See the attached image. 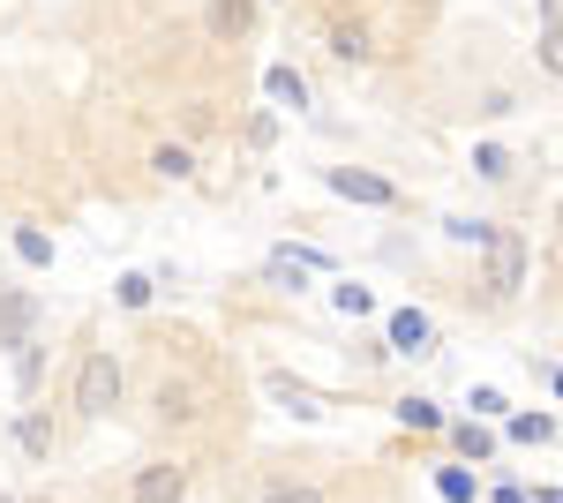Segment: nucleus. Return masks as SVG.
I'll return each mask as SVG.
<instances>
[{
  "instance_id": "nucleus-13",
  "label": "nucleus",
  "mask_w": 563,
  "mask_h": 503,
  "mask_svg": "<svg viewBox=\"0 0 563 503\" xmlns=\"http://www.w3.org/2000/svg\"><path fill=\"white\" fill-rule=\"evenodd\" d=\"M15 255H23V263H38V271H45V263H53V241H45L38 226H23V233H15Z\"/></svg>"
},
{
  "instance_id": "nucleus-12",
  "label": "nucleus",
  "mask_w": 563,
  "mask_h": 503,
  "mask_svg": "<svg viewBox=\"0 0 563 503\" xmlns=\"http://www.w3.org/2000/svg\"><path fill=\"white\" fill-rule=\"evenodd\" d=\"M549 436H556V420H549V414H519V420H511V444H526V451L549 444Z\"/></svg>"
},
{
  "instance_id": "nucleus-18",
  "label": "nucleus",
  "mask_w": 563,
  "mask_h": 503,
  "mask_svg": "<svg viewBox=\"0 0 563 503\" xmlns=\"http://www.w3.org/2000/svg\"><path fill=\"white\" fill-rule=\"evenodd\" d=\"M398 420H406V428H443V414H435L429 398H398Z\"/></svg>"
},
{
  "instance_id": "nucleus-6",
  "label": "nucleus",
  "mask_w": 563,
  "mask_h": 503,
  "mask_svg": "<svg viewBox=\"0 0 563 503\" xmlns=\"http://www.w3.org/2000/svg\"><path fill=\"white\" fill-rule=\"evenodd\" d=\"M331 188H339L346 204H398V188L376 181V173H361V166H331Z\"/></svg>"
},
{
  "instance_id": "nucleus-1",
  "label": "nucleus",
  "mask_w": 563,
  "mask_h": 503,
  "mask_svg": "<svg viewBox=\"0 0 563 503\" xmlns=\"http://www.w3.org/2000/svg\"><path fill=\"white\" fill-rule=\"evenodd\" d=\"M481 249H488V294H519L526 286V241L511 226H488Z\"/></svg>"
},
{
  "instance_id": "nucleus-23",
  "label": "nucleus",
  "mask_w": 563,
  "mask_h": 503,
  "mask_svg": "<svg viewBox=\"0 0 563 503\" xmlns=\"http://www.w3.org/2000/svg\"><path fill=\"white\" fill-rule=\"evenodd\" d=\"M263 503H323V496H316V489H271Z\"/></svg>"
},
{
  "instance_id": "nucleus-7",
  "label": "nucleus",
  "mask_w": 563,
  "mask_h": 503,
  "mask_svg": "<svg viewBox=\"0 0 563 503\" xmlns=\"http://www.w3.org/2000/svg\"><path fill=\"white\" fill-rule=\"evenodd\" d=\"M263 90H271V106H294V113L308 106V84L294 76V68H271V76H263Z\"/></svg>"
},
{
  "instance_id": "nucleus-10",
  "label": "nucleus",
  "mask_w": 563,
  "mask_h": 503,
  "mask_svg": "<svg viewBox=\"0 0 563 503\" xmlns=\"http://www.w3.org/2000/svg\"><path fill=\"white\" fill-rule=\"evenodd\" d=\"M151 173H158V181H188V173H196V158H188L180 143H158V158H151Z\"/></svg>"
},
{
  "instance_id": "nucleus-20",
  "label": "nucleus",
  "mask_w": 563,
  "mask_h": 503,
  "mask_svg": "<svg viewBox=\"0 0 563 503\" xmlns=\"http://www.w3.org/2000/svg\"><path fill=\"white\" fill-rule=\"evenodd\" d=\"M143 300H151V278L129 271V278H121V308H143Z\"/></svg>"
},
{
  "instance_id": "nucleus-11",
  "label": "nucleus",
  "mask_w": 563,
  "mask_h": 503,
  "mask_svg": "<svg viewBox=\"0 0 563 503\" xmlns=\"http://www.w3.org/2000/svg\"><path fill=\"white\" fill-rule=\"evenodd\" d=\"M211 31H218V39L249 31V0H211Z\"/></svg>"
},
{
  "instance_id": "nucleus-21",
  "label": "nucleus",
  "mask_w": 563,
  "mask_h": 503,
  "mask_svg": "<svg viewBox=\"0 0 563 503\" xmlns=\"http://www.w3.org/2000/svg\"><path fill=\"white\" fill-rule=\"evenodd\" d=\"M466 406H474L481 420H496V414H504V391H488V383H481V391H474V398H466Z\"/></svg>"
},
{
  "instance_id": "nucleus-9",
  "label": "nucleus",
  "mask_w": 563,
  "mask_h": 503,
  "mask_svg": "<svg viewBox=\"0 0 563 503\" xmlns=\"http://www.w3.org/2000/svg\"><path fill=\"white\" fill-rule=\"evenodd\" d=\"M271 398H278V406H294L301 420H316V414H323V406H316V391H301L294 376H271Z\"/></svg>"
},
{
  "instance_id": "nucleus-2",
  "label": "nucleus",
  "mask_w": 563,
  "mask_h": 503,
  "mask_svg": "<svg viewBox=\"0 0 563 503\" xmlns=\"http://www.w3.org/2000/svg\"><path fill=\"white\" fill-rule=\"evenodd\" d=\"M76 406L84 414H113L121 406V361L113 353H90L84 369H76Z\"/></svg>"
},
{
  "instance_id": "nucleus-5",
  "label": "nucleus",
  "mask_w": 563,
  "mask_h": 503,
  "mask_svg": "<svg viewBox=\"0 0 563 503\" xmlns=\"http://www.w3.org/2000/svg\"><path fill=\"white\" fill-rule=\"evenodd\" d=\"M188 496V466H143L135 473V503H180Z\"/></svg>"
},
{
  "instance_id": "nucleus-19",
  "label": "nucleus",
  "mask_w": 563,
  "mask_h": 503,
  "mask_svg": "<svg viewBox=\"0 0 563 503\" xmlns=\"http://www.w3.org/2000/svg\"><path fill=\"white\" fill-rule=\"evenodd\" d=\"M459 451H466V459H488V451H496V436H488V428H474V420H466V428H459Z\"/></svg>"
},
{
  "instance_id": "nucleus-15",
  "label": "nucleus",
  "mask_w": 563,
  "mask_h": 503,
  "mask_svg": "<svg viewBox=\"0 0 563 503\" xmlns=\"http://www.w3.org/2000/svg\"><path fill=\"white\" fill-rule=\"evenodd\" d=\"M474 166H481V181H511V151L481 143V151H474Z\"/></svg>"
},
{
  "instance_id": "nucleus-16",
  "label": "nucleus",
  "mask_w": 563,
  "mask_h": 503,
  "mask_svg": "<svg viewBox=\"0 0 563 503\" xmlns=\"http://www.w3.org/2000/svg\"><path fill=\"white\" fill-rule=\"evenodd\" d=\"M15 444H23L31 459H45V451H53V428H45V420L31 414V420H23V428H15Z\"/></svg>"
},
{
  "instance_id": "nucleus-22",
  "label": "nucleus",
  "mask_w": 563,
  "mask_h": 503,
  "mask_svg": "<svg viewBox=\"0 0 563 503\" xmlns=\"http://www.w3.org/2000/svg\"><path fill=\"white\" fill-rule=\"evenodd\" d=\"M339 308H346V316H368L376 300H368V286H339Z\"/></svg>"
},
{
  "instance_id": "nucleus-8",
  "label": "nucleus",
  "mask_w": 563,
  "mask_h": 503,
  "mask_svg": "<svg viewBox=\"0 0 563 503\" xmlns=\"http://www.w3.org/2000/svg\"><path fill=\"white\" fill-rule=\"evenodd\" d=\"M263 278H271L278 294H301V286H308V263H301L294 249H286V255H271V271H263Z\"/></svg>"
},
{
  "instance_id": "nucleus-14",
  "label": "nucleus",
  "mask_w": 563,
  "mask_h": 503,
  "mask_svg": "<svg viewBox=\"0 0 563 503\" xmlns=\"http://www.w3.org/2000/svg\"><path fill=\"white\" fill-rule=\"evenodd\" d=\"M435 489H443L451 503H474V473H466V466H443V473H435Z\"/></svg>"
},
{
  "instance_id": "nucleus-4",
  "label": "nucleus",
  "mask_w": 563,
  "mask_h": 503,
  "mask_svg": "<svg viewBox=\"0 0 563 503\" xmlns=\"http://www.w3.org/2000/svg\"><path fill=\"white\" fill-rule=\"evenodd\" d=\"M390 353H406V361L435 353V324L421 316V308H398V316H390Z\"/></svg>"
},
{
  "instance_id": "nucleus-17",
  "label": "nucleus",
  "mask_w": 563,
  "mask_h": 503,
  "mask_svg": "<svg viewBox=\"0 0 563 503\" xmlns=\"http://www.w3.org/2000/svg\"><path fill=\"white\" fill-rule=\"evenodd\" d=\"M331 53H339V61H368L376 45H368V31H331Z\"/></svg>"
},
{
  "instance_id": "nucleus-3",
  "label": "nucleus",
  "mask_w": 563,
  "mask_h": 503,
  "mask_svg": "<svg viewBox=\"0 0 563 503\" xmlns=\"http://www.w3.org/2000/svg\"><path fill=\"white\" fill-rule=\"evenodd\" d=\"M31 331H38V300L23 286H8L0 294V346H31Z\"/></svg>"
}]
</instances>
